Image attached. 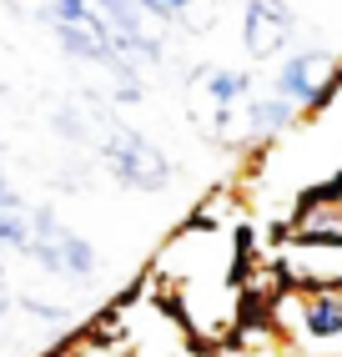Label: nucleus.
Wrapping results in <instances>:
<instances>
[{"mask_svg":"<svg viewBox=\"0 0 342 357\" xmlns=\"http://www.w3.org/2000/svg\"><path fill=\"white\" fill-rule=\"evenodd\" d=\"M26 257H36L51 277H66V282H91L96 277V247L86 242L81 231H70L51 206H36L31 211V247Z\"/></svg>","mask_w":342,"mask_h":357,"instance_id":"1","label":"nucleus"},{"mask_svg":"<svg viewBox=\"0 0 342 357\" xmlns=\"http://www.w3.org/2000/svg\"><path fill=\"white\" fill-rule=\"evenodd\" d=\"M101 156H106L111 176L126 186V192H161V186L171 181V161H166V151L156 146L151 136L131 131V126H111Z\"/></svg>","mask_w":342,"mask_h":357,"instance_id":"2","label":"nucleus"},{"mask_svg":"<svg viewBox=\"0 0 342 357\" xmlns=\"http://www.w3.org/2000/svg\"><path fill=\"white\" fill-rule=\"evenodd\" d=\"M297 31V15H292L287 0H247V20H241V36H247V56L267 61L282 56Z\"/></svg>","mask_w":342,"mask_h":357,"instance_id":"3","label":"nucleus"},{"mask_svg":"<svg viewBox=\"0 0 342 357\" xmlns=\"http://www.w3.org/2000/svg\"><path fill=\"white\" fill-rule=\"evenodd\" d=\"M332 70H337V61H332L327 51H292V56L282 61V70H277V81H272V96L292 101L297 111H312L317 91L327 86Z\"/></svg>","mask_w":342,"mask_h":357,"instance_id":"4","label":"nucleus"},{"mask_svg":"<svg viewBox=\"0 0 342 357\" xmlns=\"http://www.w3.org/2000/svg\"><path fill=\"white\" fill-rule=\"evenodd\" d=\"M292 121H297V106L292 101H282V96H262V101H252V111H247V141H272V136H282Z\"/></svg>","mask_w":342,"mask_h":357,"instance_id":"5","label":"nucleus"},{"mask_svg":"<svg viewBox=\"0 0 342 357\" xmlns=\"http://www.w3.org/2000/svg\"><path fill=\"white\" fill-rule=\"evenodd\" d=\"M202 86H207V96H211L216 106H237V101L252 91V76H247V70H211V66H207Z\"/></svg>","mask_w":342,"mask_h":357,"instance_id":"6","label":"nucleus"},{"mask_svg":"<svg viewBox=\"0 0 342 357\" xmlns=\"http://www.w3.org/2000/svg\"><path fill=\"white\" fill-rule=\"evenodd\" d=\"M0 247L10 252L31 247V206H0Z\"/></svg>","mask_w":342,"mask_h":357,"instance_id":"7","label":"nucleus"},{"mask_svg":"<svg viewBox=\"0 0 342 357\" xmlns=\"http://www.w3.org/2000/svg\"><path fill=\"white\" fill-rule=\"evenodd\" d=\"M15 302H20V307H26V312H31V317H40V322H51V327H61V322L70 317V312H66V307H56V302H40V297H31V292H20Z\"/></svg>","mask_w":342,"mask_h":357,"instance_id":"8","label":"nucleus"},{"mask_svg":"<svg viewBox=\"0 0 342 357\" xmlns=\"http://www.w3.org/2000/svg\"><path fill=\"white\" fill-rule=\"evenodd\" d=\"M56 131H61V136H70V141H86V121H76V111H70V106L56 116Z\"/></svg>","mask_w":342,"mask_h":357,"instance_id":"9","label":"nucleus"},{"mask_svg":"<svg viewBox=\"0 0 342 357\" xmlns=\"http://www.w3.org/2000/svg\"><path fill=\"white\" fill-rule=\"evenodd\" d=\"M10 307H15V292L6 287V282H0V322H6V317H10Z\"/></svg>","mask_w":342,"mask_h":357,"instance_id":"10","label":"nucleus"},{"mask_svg":"<svg viewBox=\"0 0 342 357\" xmlns=\"http://www.w3.org/2000/svg\"><path fill=\"white\" fill-rule=\"evenodd\" d=\"M0 206H26V202H20V197L10 192V186H6V176H0Z\"/></svg>","mask_w":342,"mask_h":357,"instance_id":"11","label":"nucleus"}]
</instances>
